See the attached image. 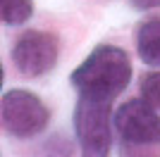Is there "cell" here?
<instances>
[{
  "label": "cell",
  "mask_w": 160,
  "mask_h": 157,
  "mask_svg": "<svg viewBox=\"0 0 160 157\" xmlns=\"http://www.w3.org/2000/svg\"><path fill=\"white\" fill-rule=\"evenodd\" d=\"M0 119H2V131L7 136L24 140L46 131L50 121V112L36 93L24 91V88H10L2 93Z\"/></svg>",
  "instance_id": "obj_3"
},
{
  "label": "cell",
  "mask_w": 160,
  "mask_h": 157,
  "mask_svg": "<svg viewBox=\"0 0 160 157\" xmlns=\"http://www.w3.org/2000/svg\"><path fill=\"white\" fill-rule=\"evenodd\" d=\"M122 157H158L151 145H127L122 143Z\"/></svg>",
  "instance_id": "obj_9"
},
{
  "label": "cell",
  "mask_w": 160,
  "mask_h": 157,
  "mask_svg": "<svg viewBox=\"0 0 160 157\" xmlns=\"http://www.w3.org/2000/svg\"><path fill=\"white\" fill-rule=\"evenodd\" d=\"M141 100H146L153 110L160 112V72H148L141 78Z\"/></svg>",
  "instance_id": "obj_8"
},
{
  "label": "cell",
  "mask_w": 160,
  "mask_h": 157,
  "mask_svg": "<svg viewBox=\"0 0 160 157\" xmlns=\"http://www.w3.org/2000/svg\"><path fill=\"white\" fill-rule=\"evenodd\" d=\"M115 114L110 102L79 98L74 107V133L81 157H110Z\"/></svg>",
  "instance_id": "obj_2"
},
{
  "label": "cell",
  "mask_w": 160,
  "mask_h": 157,
  "mask_svg": "<svg viewBox=\"0 0 160 157\" xmlns=\"http://www.w3.org/2000/svg\"><path fill=\"white\" fill-rule=\"evenodd\" d=\"M12 64L22 76L38 78L43 74L53 72L60 57V40L50 31H41V29H29L19 33L12 45Z\"/></svg>",
  "instance_id": "obj_4"
},
{
  "label": "cell",
  "mask_w": 160,
  "mask_h": 157,
  "mask_svg": "<svg viewBox=\"0 0 160 157\" xmlns=\"http://www.w3.org/2000/svg\"><path fill=\"white\" fill-rule=\"evenodd\" d=\"M79 98L112 102L132 81V59L122 48L100 43L69 76Z\"/></svg>",
  "instance_id": "obj_1"
},
{
  "label": "cell",
  "mask_w": 160,
  "mask_h": 157,
  "mask_svg": "<svg viewBox=\"0 0 160 157\" xmlns=\"http://www.w3.org/2000/svg\"><path fill=\"white\" fill-rule=\"evenodd\" d=\"M115 129L127 145H160V114L141 98L115 110Z\"/></svg>",
  "instance_id": "obj_5"
},
{
  "label": "cell",
  "mask_w": 160,
  "mask_h": 157,
  "mask_svg": "<svg viewBox=\"0 0 160 157\" xmlns=\"http://www.w3.org/2000/svg\"><path fill=\"white\" fill-rule=\"evenodd\" d=\"M33 0H0V17L5 26H22L31 19Z\"/></svg>",
  "instance_id": "obj_7"
},
{
  "label": "cell",
  "mask_w": 160,
  "mask_h": 157,
  "mask_svg": "<svg viewBox=\"0 0 160 157\" xmlns=\"http://www.w3.org/2000/svg\"><path fill=\"white\" fill-rule=\"evenodd\" d=\"M127 2L139 12H148V10H158L160 7V0H127Z\"/></svg>",
  "instance_id": "obj_10"
},
{
  "label": "cell",
  "mask_w": 160,
  "mask_h": 157,
  "mask_svg": "<svg viewBox=\"0 0 160 157\" xmlns=\"http://www.w3.org/2000/svg\"><path fill=\"white\" fill-rule=\"evenodd\" d=\"M136 52L143 64L160 69V17H148L136 26Z\"/></svg>",
  "instance_id": "obj_6"
}]
</instances>
